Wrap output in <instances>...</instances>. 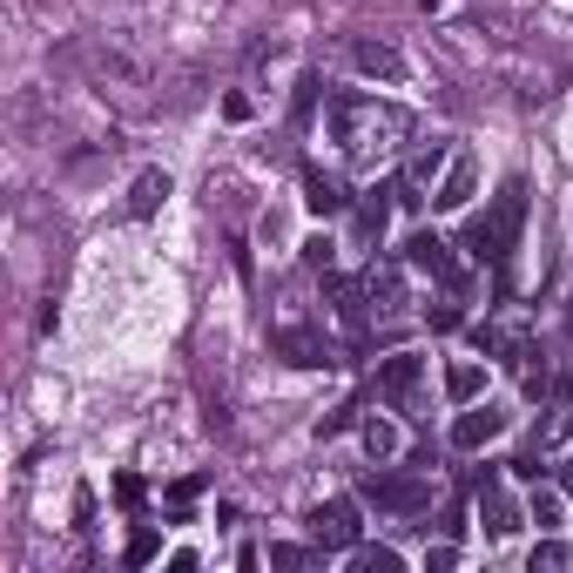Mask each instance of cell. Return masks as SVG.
I'll list each match as a JSON object with an SVG mask.
<instances>
[{"label":"cell","mask_w":573,"mask_h":573,"mask_svg":"<svg viewBox=\"0 0 573 573\" xmlns=\"http://www.w3.org/2000/svg\"><path fill=\"white\" fill-rule=\"evenodd\" d=\"M385 129H405L398 108H378V102H365V95H337V102H331V135L344 142V156L371 163L378 148H385V142H378Z\"/></svg>","instance_id":"cell-2"},{"label":"cell","mask_w":573,"mask_h":573,"mask_svg":"<svg viewBox=\"0 0 573 573\" xmlns=\"http://www.w3.org/2000/svg\"><path fill=\"white\" fill-rule=\"evenodd\" d=\"M303 263L331 277V263H337V243H331V237H311V243H303Z\"/></svg>","instance_id":"cell-23"},{"label":"cell","mask_w":573,"mask_h":573,"mask_svg":"<svg viewBox=\"0 0 573 573\" xmlns=\"http://www.w3.org/2000/svg\"><path fill=\"white\" fill-rule=\"evenodd\" d=\"M156 553H163V533L148 526V520H135V533H129V553H122V560H129V566H148Z\"/></svg>","instance_id":"cell-19"},{"label":"cell","mask_w":573,"mask_h":573,"mask_svg":"<svg viewBox=\"0 0 573 573\" xmlns=\"http://www.w3.org/2000/svg\"><path fill=\"white\" fill-rule=\"evenodd\" d=\"M344 426H358V405H337V411H324V418H318V439H337Z\"/></svg>","instance_id":"cell-25"},{"label":"cell","mask_w":573,"mask_h":573,"mask_svg":"<svg viewBox=\"0 0 573 573\" xmlns=\"http://www.w3.org/2000/svg\"><path fill=\"white\" fill-rule=\"evenodd\" d=\"M500 432H506V411L473 398L466 411H458V426H452V445H458V452H486V445L500 439Z\"/></svg>","instance_id":"cell-8"},{"label":"cell","mask_w":573,"mask_h":573,"mask_svg":"<svg viewBox=\"0 0 573 573\" xmlns=\"http://www.w3.org/2000/svg\"><path fill=\"white\" fill-rule=\"evenodd\" d=\"M351 566H358V573H398L405 560H398L392 547H351Z\"/></svg>","instance_id":"cell-22"},{"label":"cell","mask_w":573,"mask_h":573,"mask_svg":"<svg viewBox=\"0 0 573 573\" xmlns=\"http://www.w3.org/2000/svg\"><path fill=\"white\" fill-rule=\"evenodd\" d=\"M358 500L378 506V513H392V520H418L432 506V479L426 473H365L358 479Z\"/></svg>","instance_id":"cell-3"},{"label":"cell","mask_w":573,"mask_h":573,"mask_svg":"<svg viewBox=\"0 0 573 573\" xmlns=\"http://www.w3.org/2000/svg\"><path fill=\"white\" fill-rule=\"evenodd\" d=\"M526 520L540 526V533H553V526L566 520V506H560V492H553V486H540V479H533V500H526Z\"/></svg>","instance_id":"cell-17"},{"label":"cell","mask_w":573,"mask_h":573,"mask_svg":"<svg viewBox=\"0 0 573 573\" xmlns=\"http://www.w3.org/2000/svg\"><path fill=\"white\" fill-rule=\"evenodd\" d=\"M365 290H371V303H378V311H398V303H405V277H398V263H378V256H371Z\"/></svg>","instance_id":"cell-15"},{"label":"cell","mask_w":573,"mask_h":573,"mask_svg":"<svg viewBox=\"0 0 573 573\" xmlns=\"http://www.w3.org/2000/svg\"><path fill=\"white\" fill-rule=\"evenodd\" d=\"M473 492H479V526H486V540H513L526 513H520V506L506 500L500 473H492V466H479V473H473Z\"/></svg>","instance_id":"cell-5"},{"label":"cell","mask_w":573,"mask_h":573,"mask_svg":"<svg viewBox=\"0 0 573 573\" xmlns=\"http://www.w3.org/2000/svg\"><path fill=\"white\" fill-rule=\"evenodd\" d=\"M520 229H526V176H506L500 203H492L486 216H473L458 243H466L473 263H492V271L506 277V263H513V250H520Z\"/></svg>","instance_id":"cell-1"},{"label":"cell","mask_w":573,"mask_h":573,"mask_svg":"<svg viewBox=\"0 0 573 573\" xmlns=\"http://www.w3.org/2000/svg\"><path fill=\"white\" fill-rule=\"evenodd\" d=\"M479 392H486V371H479V365H452V371H445V398H452V405H473Z\"/></svg>","instance_id":"cell-18"},{"label":"cell","mask_w":573,"mask_h":573,"mask_svg":"<svg viewBox=\"0 0 573 573\" xmlns=\"http://www.w3.org/2000/svg\"><path fill=\"white\" fill-rule=\"evenodd\" d=\"M311 540H318L324 553L358 547V506H351V500H324V506L311 513Z\"/></svg>","instance_id":"cell-7"},{"label":"cell","mask_w":573,"mask_h":573,"mask_svg":"<svg viewBox=\"0 0 573 573\" xmlns=\"http://www.w3.org/2000/svg\"><path fill=\"white\" fill-rule=\"evenodd\" d=\"M418 378H426V358H418V351H398V358H385V365H378V398H392V405H411Z\"/></svg>","instance_id":"cell-9"},{"label":"cell","mask_w":573,"mask_h":573,"mask_svg":"<svg viewBox=\"0 0 573 573\" xmlns=\"http://www.w3.org/2000/svg\"><path fill=\"white\" fill-rule=\"evenodd\" d=\"M271 358H284V365H297V371H324V365H337L331 337H324L318 324H284V331H271Z\"/></svg>","instance_id":"cell-4"},{"label":"cell","mask_w":573,"mask_h":573,"mask_svg":"<svg viewBox=\"0 0 573 573\" xmlns=\"http://www.w3.org/2000/svg\"><path fill=\"white\" fill-rule=\"evenodd\" d=\"M303 203H311L318 216H337L351 196H344V182H337V176H324L318 163H303Z\"/></svg>","instance_id":"cell-13"},{"label":"cell","mask_w":573,"mask_h":573,"mask_svg":"<svg viewBox=\"0 0 573 573\" xmlns=\"http://www.w3.org/2000/svg\"><path fill=\"white\" fill-rule=\"evenodd\" d=\"M405 263H411V271H426V277H439L445 290H466V271L452 263V243L439 237V229H411V243H405Z\"/></svg>","instance_id":"cell-6"},{"label":"cell","mask_w":573,"mask_h":573,"mask_svg":"<svg viewBox=\"0 0 573 573\" xmlns=\"http://www.w3.org/2000/svg\"><path fill=\"white\" fill-rule=\"evenodd\" d=\"M311 560H318L311 547H290V540H284V547H271V566H284V573H297V566H311Z\"/></svg>","instance_id":"cell-26"},{"label":"cell","mask_w":573,"mask_h":573,"mask_svg":"<svg viewBox=\"0 0 573 573\" xmlns=\"http://www.w3.org/2000/svg\"><path fill=\"white\" fill-rule=\"evenodd\" d=\"M473 189H479V163H473V156H458V163L445 169V182L432 189V210H466V203H473Z\"/></svg>","instance_id":"cell-12"},{"label":"cell","mask_w":573,"mask_h":573,"mask_svg":"<svg viewBox=\"0 0 573 573\" xmlns=\"http://www.w3.org/2000/svg\"><path fill=\"white\" fill-rule=\"evenodd\" d=\"M318 102H324V74H297V95H290V115H297V122H311V115H318Z\"/></svg>","instance_id":"cell-20"},{"label":"cell","mask_w":573,"mask_h":573,"mask_svg":"<svg viewBox=\"0 0 573 573\" xmlns=\"http://www.w3.org/2000/svg\"><path fill=\"white\" fill-rule=\"evenodd\" d=\"M351 55H358L365 74H378V82H405V55H398L392 41H358Z\"/></svg>","instance_id":"cell-14"},{"label":"cell","mask_w":573,"mask_h":573,"mask_svg":"<svg viewBox=\"0 0 573 573\" xmlns=\"http://www.w3.org/2000/svg\"><path fill=\"white\" fill-rule=\"evenodd\" d=\"M540 566H566V547H560V540H547V547H533V573H540Z\"/></svg>","instance_id":"cell-28"},{"label":"cell","mask_w":573,"mask_h":573,"mask_svg":"<svg viewBox=\"0 0 573 573\" xmlns=\"http://www.w3.org/2000/svg\"><path fill=\"white\" fill-rule=\"evenodd\" d=\"M426 318H432V331H458V303H432Z\"/></svg>","instance_id":"cell-29"},{"label":"cell","mask_w":573,"mask_h":573,"mask_svg":"<svg viewBox=\"0 0 573 573\" xmlns=\"http://www.w3.org/2000/svg\"><path fill=\"white\" fill-rule=\"evenodd\" d=\"M513 473H520V479H540V473H547V445L533 439V445H526V452L513 458Z\"/></svg>","instance_id":"cell-24"},{"label":"cell","mask_w":573,"mask_h":573,"mask_svg":"<svg viewBox=\"0 0 573 573\" xmlns=\"http://www.w3.org/2000/svg\"><path fill=\"white\" fill-rule=\"evenodd\" d=\"M553 392H560V405H573V365H566L560 378H553Z\"/></svg>","instance_id":"cell-32"},{"label":"cell","mask_w":573,"mask_h":573,"mask_svg":"<svg viewBox=\"0 0 573 573\" xmlns=\"http://www.w3.org/2000/svg\"><path fill=\"white\" fill-rule=\"evenodd\" d=\"M163 196H169V176H163V169H142L135 189H129V216H156Z\"/></svg>","instance_id":"cell-16"},{"label":"cell","mask_w":573,"mask_h":573,"mask_svg":"<svg viewBox=\"0 0 573 573\" xmlns=\"http://www.w3.org/2000/svg\"><path fill=\"white\" fill-rule=\"evenodd\" d=\"M115 500H122L129 513H142V500H148V486H142L135 473H122V479H115Z\"/></svg>","instance_id":"cell-27"},{"label":"cell","mask_w":573,"mask_h":573,"mask_svg":"<svg viewBox=\"0 0 573 573\" xmlns=\"http://www.w3.org/2000/svg\"><path fill=\"white\" fill-rule=\"evenodd\" d=\"M74 526H95V492H88V486L74 492Z\"/></svg>","instance_id":"cell-30"},{"label":"cell","mask_w":573,"mask_h":573,"mask_svg":"<svg viewBox=\"0 0 573 573\" xmlns=\"http://www.w3.org/2000/svg\"><path fill=\"white\" fill-rule=\"evenodd\" d=\"M203 486H210V479H176V486H169V500H176V506H189V500H196Z\"/></svg>","instance_id":"cell-31"},{"label":"cell","mask_w":573,"mask_h":573,"mask_svg":"<svg viewBox=\"0 0 573 573\" xmlns=\"http://www.w3.org/2000/svg\"><path fill=\"white\" fill-rule=\"evenodd\" d=\"M392 203H398V182H378V189H365L358 196V243H378L385 237V223H392Z\"/></svg>","instance_id":"cell-10"},{"label":"cell","mask_w":573,"mask_h":573,"mask_svg":"<svg viewBox=\"0 0 573 573\" xmlns=\"http://www.w3.org/2000/svg\"><path fill=\"white\" fill-rule=\"evenodd\" d=\"M365 452L371 458H392L398 452V426H392V418H365Z\"/></svg>","instance_id":"cell-21"},{"label":"cell","mask_w":573,"mask_h":573,"mask_svg":"<svg viewBox=\"0 0 573 573\" xmlns=\"http://www.w3.org/2000/svg\"><path fill=\"white\" fill-rule=\"evenodd\" d=\"M324 290H331V311H337L344 324H351V331L365 337V318H371V290H365L358 277H337V271L324 277Z\"/></svg>","instance_id":"cell-11"}]
</instances>
